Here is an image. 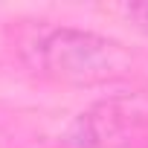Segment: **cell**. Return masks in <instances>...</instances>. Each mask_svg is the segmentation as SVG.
<instances>
[{
    "label": "cell",
    "mask_w": 148,
    "mask_h": 148,
    "mask_svg": "<svg viewBox=\"0 0 148 148\" xmlns=\"http://www.w3.org/2000/svg\"><path fill=\"white\" fill-rule=\"evenodd\" d=\"M32 52H35L32 64L44 76L73 84L105 82L128 70V55L116 41L67 26L49 29L44 38L32 44Z\"/></svg>",
    "instance_id": "obj_1"
},
{
    "label": "cell",
    "mask_w": 148,
    "mask_h": 148,
    "mask_svg": "<svg viewBox=\"0 0 148 148\" xmlns=\"http://www.w3.org/2000/svg\"><path fill=\"white\" fill-rule=\"evenodd\" d=\"M128 15L136 18V23H139L142 29H148V3H134V6L128 9Z\"/></svg>",
    "instance_id": "obj_2"
}]
</instances>
